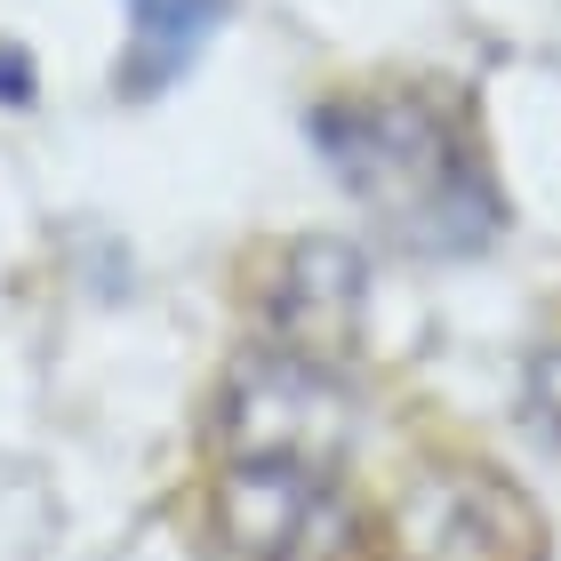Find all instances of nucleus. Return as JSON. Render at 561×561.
I'll use <instances>...</instances> for the list:
<instances>
[{"label": "nucleus", "mask_w": 561, "mask_h": 561, "mask_svg": "<svg viewBox=\"0 0 561 561\" xmlns=\"http://www.w3.org/2000/svg\"><path fill=\"white\" fill-rule=\"evenodd\" d=\"M313 145L345 201L410 257H473L497 241L505 201L466 113L442 89H353L313 113Z\"/></svg>", "instance_id": "1"}, {"label": "nucleus", "mask_w": 561, "mask_h": 561, "mask_svg": "<svg viewBox=\"0 0 561 561\" xmlns=\"http://www.w3.org/2000/svg\"><path fill=\"white\" fill-rule=\"evenodd\" d=\"M209 442L225 466H305V473H337L353 449V401L345 369H313L280 345L241 353L233 377L217 386Z\"/></svg>", "instance_id": "2"}, {"label": "nucleus", "mask_w": 561, "mask_h": 561, "mask_svg": "<svg viewBox=\"0 0 561 561\" xmlns=\"http://www.w3.org/2000/svg\"><path fill=\"white\" fill-rule=\"evenodd\" d=\"M393 561H546V514L497 466H433L393 505Z\"/></svg>", "instance_id": "3"}, {"label": "nucleus", "mask_w": 561, "mask_h": 561, "mask_svg": "<svg viewBox=\"0 0 561 561\" xmlns=\"http://www.w3.org/2000/svg\"><path fill=\"white\" fill-rule=\"evenodd\" d=\"M345 546L337 473L225 466L209 490V561H329Z\"/></svg>", "instance_id": "4"}, {"label": "nucleus", "mask_w": 561, "mask_h": 561, "mask_svg": "<svg viewBox=\"0 0 561 561\" xmlns=\"http://www.w3.org/2000/svg\"><path fill=\"white\" fill-rule=\"evenodd\" d=\"M369 329V265L353 241L305 233L273 257L265 280V337L313 369H345Z\"/></svg>", "instance_id": "5"}, {"label": "nucleus", "mask_w": 561, "mask_h": 561, "mask_svg": "<svg viewBox=\"0 0 561 561\" xmlns=\"http://www.w3.org/2000/svg\"><path fill=\"white\" fill-rule=\"evenodd\" d=\"M129 57H121V89L129 96H161L201 48L217 41L225 0H129Z\"/></svg>", "instance_id": "6"}, {"label": "nucleus", "mask_w": 561, "mask_h": 561, "mask_svg": "<svg viewBox=\"0 0 561 561\" xmlns=\"http://www.w3.org/2000/svg\"><path fill=\"white\" fill-rule=\"evenodd\" d=\"M522 393H529V425H538L546 442L561 449V345H546L538 362H529V377H522Z\"/></svg>", "instance_id": "7"}, {"label": "nucleus", "mask_w": 561, "mask_h": 561, "mask_svg": "<svg viewBox=\"0 0 561 561\" xmlns=\"http://www.w3.org/2000/svg\"><path fill=\"white\" fill-rule=\"evenodd\" d=\"M33 81H41V72H33V57L0 41V105H33V96H41Z\"/></svg>", "instance_id": "8"}]
</instances>
